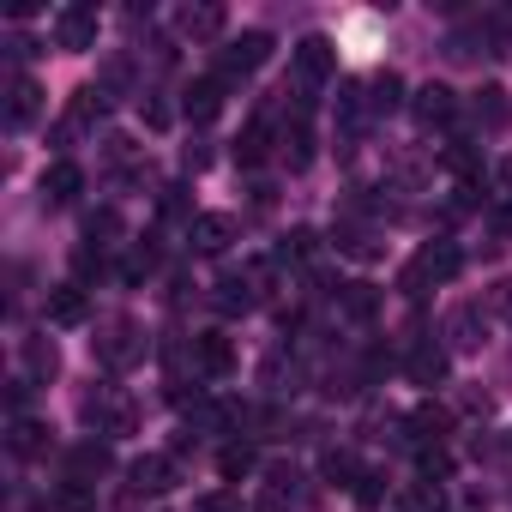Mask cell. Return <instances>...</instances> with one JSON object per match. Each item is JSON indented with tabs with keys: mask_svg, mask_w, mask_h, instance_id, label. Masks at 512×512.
Listing matches in <instances>:
<instances>
[{
	"mask_svg": "<svg viewBox=\"0 0 512 512\" xmlns=\"http://www.w3.org/2000/svg\"><path fill=\"white\" fill-rule=\"evenodd\" d=\"M458 266H464V253H458L452 241H428L416 260L398 272V296H410V302H416V296H428L434 284H452V278H458Z\"/></svg>",
	"mask_w": 512,
	"mask_h": 512,
	"instance_id": "6da1fadb",
	"label": "cell"
},
{
	"mask_svg": "<svg viewBox=\"0 0 512 512\" xmlns=\"http://www.w3.org/2000/svg\"><path fill=\"white\" fill-rule=\"evenodd\" d=\"M97 356H103V368H109V374L139 368V362H145V326H139V320H127V314L103 320V326H97Z\"/></svg>",
	"mask_w": 512,
	"mask_h": 512,
	"instance_id": "7a4b0ae2",
	"label": "cell"
},
{
	"mask_svg": "<svg viewBox=\"0 0 512 512\" xmlns=\"http://www.w3.org/2000/svg\"><path fill=\"white\" fill-rule=\"evenodd\" d=\"M266 61H272V37H266V31H241V37H229V43L217 49V79L235 85V79H247V73H260Z\"/></svg>",
	"mask_w": 512,
	"mask_h": 512,
	"instance_id": "3957f363",
	"label": "cell"
},
{
	"mask_svg": "<svg viewBox=\"0 0 512 512\" xmlns=\"http://www.w3.org/2000/svg\"><path fill=\"white\" fill-rule=\"evenodd\" d=\"M266 260H253V266H241V272H223V284H217V308L223 314H253L260 308V296H266Z\"/></svg>",
	"mask_w": 512,
	"mask_h": 512,
	"instance_id": "277c9868",
	"label": "cell"
},
{
	"mask_svg": "<svg viewBox=\"0 0 512 512\" xmlns=\"http://www.w3.org/2000/svg\"><path fill=\"white\" fill-rule=\"evenodd\" d=\"M440 338H446V350H482V338H488V308L482 302H458L446 320H440Z\"/></svg>",
	"mask_w": 512,
	"mask_h": 512,
	"instance_id": "5b68a950",
	"label": "cell"
},
{
	"mask_svg": "<svg viewBox=\"0 0 512 512\" xmlns=\"http://www.w3.org/2000/svg\"><path fill=\"white\" fill-rule=\"evenodd\" d=\"M290 61H296V85H302V91H314V85H326V79L338 73V49H332V37H302Z\"/></svg>",
	"mask_w": 512,
	"mask_h": 512,
	"instance_id": "8992f818",
	"label": "cell"
},
{
	"mask_svg": "<svg viewBox=\"0 0 512 512\" xmlns=\"http://www.w3.org/2000/svg\"><path fill=\"white\" fill-rule=\"evenodd\" d=\"M410 115H416V127H422V133H434V127H452V121H458V91L428 79V85L410 97Z\"/></svg>",
	"mask_w": 512,
	"mask_h": 512,
	"instance_id": "52a82bcc",
	"label": "cell"
},
{
	"mask_svg": "<svg viewBox=\"0 0 512 512\" xmlns=\"http://www.w3.org/2000/svg\"><path fill=\"white\" fill-rule=\"evenodd\" d=\"M55 49H67V55L97 49V7H61L55 13Z\"/></svg>",
	"mask_w": 512,
	"mask_h": 512,
	"instance_id": "ba28073f",
	"label": "cell"
},
{
	"mask_svg": "<svg viewBox=\"0 0 512 512\" xmlns=\"http://www.w3.org/2000/svg\"><path fill=\"white\" fill-rule=\"evenodd\" d=\"M37 115H43V85H37L31 73H13V79H7V127L25 133Z\"/></svg>",
	"mask_w": 512,
	"mask_h": 512,
	"instance_id": "9c48e42d",
	"label": "cell"
},
{
	"mask_svg": "<svg viewBox=\"0 0 512 512\" xmlns=\"http://www.w3.org/2000/svg\"><path fill=\"white\" fill-rule=\"evenodd\" d=\"M235 241V217L229 211H199V217H187V247L193 253H223Z\"/></svg>",
	"mask_w": 512,
	"mask_h": 512,
	"instance_id": "30bf717a",
	"label": "cell"
},
{
	"mask_svg": "<svg viewBox=\"0 0 512 512\" xmlns=\"http://www.w3.org/2000/svg\"><path fill=\"white\" fill-rule=\"evenodd\" d=\"M103 109H109V97L97 91V85H79L73 97H67V115H61V139H73V133H85V127H97L103 121Z\"/></svg>",
	"mask_w": 512,
	"mask_h": 512,
	"instance_id": "8fae6325",
	"label": "cell"
},
{
	"mask_svg": "<svg viewBox=\"0 0 512 512\" xmlns=\"http://www.w3.org/2000/svg\"><path fill=\"white\" fill-rule=\"evenodd\" d=\"M19 356H25V380H37V386H49V380L61 374V344H55L49 332L19 338Z\"/></svg>",
	"mask_w": 512,
	"mask_h": 512,
	"instance_id": "7c38bea8",
	"label": "cell"
},
{
	"mask_svg": "<svg viewBox=\"0 0 512 512\" xmlns=\"http://www.w3.org/2000/svg\"><path fill=\"white\" fill-rule=\"evenodd\" d=\"M127 488H133V494H169V488H175V458H163V452L133 458V464H127Z\"/></svg>",
	"mask_w": 512,
	"mask_h": 512,
	"instance_id": "4fadbf2b",
	"label": "cell"
},
{
	"mask_svg": "<svg viewBox=\"0 0 512 512\" xmlns=\"http://www.w3.org/2000/svg\"><path fill=\"white\" fill-rule=\"evenodd\" d=\"M181 109H187V121H193V127L217 121V109H223V79H217V73L193 79V85H187V97H181Z\"/></svg>",
	"mask_w": 512,
	"mask_h": 512,
	"instance_id": "5bb4252c",
	"label": "cell"
},
{
	"mask_svg": "<svg viewBox=\"0 0 512 512\" xmlns=\"http://www.w3.org/2000/svg\"><path fill=\"white\" fill-rule=\"evenodd\" d=\"M470 115H476L482 133H506V127H512V97H506L500 85H482V91L470 97Z\"/></svg>",
	"mask_w": 512,
	"mask_h": 512,
	"instance_id": "9a60e30c",
	"label": "cell"
},
{
	"mask_svg": "<svg viewBox=\"0 0 512 512\" xmlns=\"http://www.w3.org/2000/svg\"><path fill=\"white\" fill-rule=\"evenodd\" d=\"M193 362H199L205 380H229V374H235V344H229L223 332H205V338L193 344Z\"/></svg>",
	"mask_w": 512,
	"mask_h": 512,
	"instance_id": "2e32d148",
	"label": "cell"
},
{
	"mask_svg": "<svg viewBox=\"0 0 512 512\" xmlns=\"http://www.w3.org/2000/svg\"><path fill=\"white\" fill-rule=\"evenodd\" d=\"M109 470H115L109 440H79V446L67 452V476H79V482H97V476H109Z\"/></svg>",
	"mask_w": 512,
	"mask_h": 512,
	"instance_id": "e0dca14e",
	"label": "cell"
},
{
	"mask_svg": "<svg viewBox=\"0 0 512 512\" xmlns=\"http://www.w3.org/2000/svg\"><path fill=\"white\" fill-rule=\"evenodd\" d=\"M79 187H85V169H79V163H67V157H61V163H49V169H43V205H73V199H79Z\"/></svg>",
	"mask_w": 512,
	"mask_h": 512,
	"instance_id": "ac0fdd59",
	"label": "cell"
},
{
	"mask_svg": "<svg viewBox=\"0 0 512 512\" xmlns=\"http://www.w3.org/2000/svg\"><path fill=\"white\" fill-rule=\"evenodd\" d=\"M404 428H410V440H416V446H446V434H452V416H446L440 404H416V410L404 416Z\"/></svg>",
	"mask_w": 512,
	"mask_h": 512,
	"instance_id": "d6986e66",
	"label": "cell"
},
{
	"mask_svg": "<svg viewBox=\"0 0 512 512\" xmlns=\"http://www.w3.org/2000/svg\"><path fill=\"white\" fill-rule=\"evenodd\" d=\"M223 25H229V13H223V7H181V13H175V31H181V37H193V43L223 37Z\"/></svg>",
	"mask_w": 512,
	"mask_h": 512,
	"instance_id": "ffe728a7",
	"label": "cell"
},
{
	"mask_svg": "<svg viewBox=\"0 0 512 512\" xmlns=\"http://www.w3.org/2000/svg\"><path fill=\"white\" fill-rule=\"evenodd\" d=\"M332 296H338V314L356 320V326H368V320L380 314V290H374V284H338Z\"/></svg>",
	"mask_w": 512,
	"mask_h": 512,
	"instance_id": "44dd1931",
	"label": "cell"
},
{
	"mask_svg": "<svg viewBox=\"0 0 512 512\" xmlns=\"http://www.w3.org/2000/svg\"><path fill=\"white\" fill-rule=\"evenodd\" d=\"M85 314H91L85 284H55V290H49V326H79Z\"/></svg>",
	"mask_w": 512,
	"mask_h": 512,
	"instance_id": "7402d4cb",
	"label": "cell"
},
{
	"mask_svg": "<svg viewBox=\"0 0 512 512\" xmlns=\"http://www.w3.org/2000/svg\"><path fill=\"white\" fill-rule=\"evenodd\" d=\"M320 476H326L332 488H350V494H356V482H362L368 470H362V458H356L350 446H332V452L320 458Z\"/></svg>",
	"mask_w": 512,
	"mask_h": 512,
	"instance_id": "603a6c76",
	"label": "cell"
},
{
	"mask_svg": "<svg viewBox=\"0 0 512 512\" xmlns=\"http://www.w3.org/2000/svg\"><path fill=\"white\" fill-rule=\"evenodd\" d=\"M404 368H410L416 386H440V380H446V350H440V344H416Z\"/></svg>",
	"mask_w": 512,
	"mask_h": 512,
	"instance_id": "cb8c5ba5",
	"label": "cell"
},
{
	"mask_svg": "<svg viewBox=\"0 0 512 512\" xmlns=\"http://www.w3.org/2000/svg\"><path fill=\"white\" fill-rule=\"evenodd\" d=\"M266 157H272V127H266V121H253V127L235 139V163H241V169H260Z\"/></svg>",
	"mask_w": 512,
	"mask_h": 512,
	"instance_id": "d4e9b609",
	"label": "cell"
},
{
	"mask_svg": "<svg viewBox=\"0 0 512 512\" xmlns=\"http://www.w3.org/2000/svg\"><path fill=\"white\" fill-rule=\"evenodd\" d=\"M398 103H404V79H398L392 67L374 73V79H368V115H392Z\"/></svg>",
	"mask_w": 512,
	"mask_h": 512,
	"instance_id": "484cf974",
	"label": "cell"
},
{
	"mask_svg": "<svg viewBox=\"0 0 512 512\" xmlns=\"http://www.w3.org/2000/svg\"><path fill=\"white\" fill-rule=\"evenodd\" d=\"M7 446H13V458H37V452H49V428H43V422H31V416H13Z\"/></svg>",
	"mask_w": 512,
	"mask_h": 512,
	"instance_id": "4316f807",
	"label": "cell"
},
{
	"mask_svg": "<svg viewBox=\"0 0 512 512\" xmlns=\"http://www.w3.org/2000/svg\"><path fill=\"white\" fill-rule=\"evenodd\" d=\"M284 163H290V169H308V163H314V133H308V121H290V127H284Z\"/></svg>",
	"mask_w": 512,
	"mask_h": 512,
	"instance_id": "83f0119b",
	"label": "cell"
},
{
	"mask_svg": "<svg viewBox=\"0 0 512 512\" xmlns=\"http://www.w3.org/2000/svg\"><path fill=\"white\" fill-rule=\"evenodd\" d=\"M55 506H61V512H97V488H91V482H79V476H61Z\"/></svg>",
	"mask_w": 512,
	"mask_h": 512,
	"instance_id": "f1b7e54d",
	"label": "cell"
},
{
	"mask_svg": "<svg viewBox=\"0 0 512 512\" xmlns=\"http://www.w3.org/2000/svg\"><path fill=\"white\" fill-rule=\"evenodd\" d=\"M314 247H320V235H314L308 223H296V229H290V235L278 241V253H272V260H278V266H290V260H308Z\"/></svg>",
	"mask_w": 512,
	"mask_h": 512,
	"instance_id": "f546056e",
	"label": "cell"
},
{
	"mask_svg": "<svg viewBox=\"0 0 512 512\" xmlns=\"http://www.w3.org/2000/svg\"><path fill=\"white\" fill-rule=\"evenodd\" d=\"M253 464H260V458H253V446H247V440H229V446L217 452V470H223L229 482H241V476H247Z\"/></svg>",
	"mask_w": 512,
	"mask_h": 512,
	"instance_id": "4dcf8cb0",
	"label": "cell"
},
{
	"mask_svg": "<svg viewBox=\"0 0 512 512\" xmlns=\"http://www.w3.org/2000/svg\"><path fill=\"white\" fill-rule=\"evenodd\" d=\"M115 235H121V217H115L109 205L85 217V241H97V247H115Z\"/></svg>",
	"mask_w": 512,
	"mask_h": 512,
	"instance_id": "1f68e13d",
	"label": "cell"
},
{
	"mask_svg": "<svg viewBox=\"0 0 512 512\" xmlns=\"http://www.w3.org/2000/svg\"><path fill=\"white\" fill-rule=\"evenodd\" d=\"M446 500H440V482H416V488H404V512H440Z\"/></svg>",
	"mask_w": 512,
	"mask_h": 512,
	"instance_id": "d6a6232c",
	"label": "cell"
},
{
	"mask_svg": "<svg viewBox=\"0 0 512 512\" xmlns=\"http://www.w3.org/2000/svg\"><path fill=\"white\" fill-rule=\"evenodd\" d=\"M452 476V452L446 446H422V482H446Z\"/></svg>",
	"mask_w": 512,
	"mask_h": 512,
	"instance_id": "836d02e7",
	"label": "cell"
},
{
	"mask_svg": "<svg viewBox=\"0 0 512 512\" xmlns=\"http://www.w3.org/2000/svg\"><path fill=\"white\" fill-rule=\"evenodd\" d=\"M338 247H344V253H350V260H374V253H380V247H374V235H368V229H338Z\"/></svg>",
	"mask_w": 512,
	"mask_h": 512,
	"instance_id": "e575fe53",
	"label": "cell"
},
{
	"mask_svg": "<svg viewBox=\"0 0 512 512\" xmlns=\"http://www.w3.org/2000/svg\"><path fill=\"white\" fill-rule=\"evenodd\" d=\"M482 308H488V320H512V278H500V284L482 296Z\"/></svg>",
	"mask_w": 512,
	"mask_h": 512,
	"instance_id": "d590c367",
	"label": "cell"
},
{
	"mask_svg": "<svg viewBox=\"0 0 512 512\" xmlns=\"http://www.w3.org/2000/svg\"><path fill=\"white\" fill-rule=\"evenodd\" d=\"M139 121H145V127H151V133H163V127H169V121H175V109H169V103H163V97H145V103H139Z\"/></svg>",
	"mask_w": 512,
	"mask_h": 512,
	"instance_id": "8d00e7d4",
	"label": "cell"
},
{
	"mask_svg": "<svg viewBox=\"0 0 512 512\" xmlns=\"http://www.w3.org/2000/svg\"><path fill=\"white\" fill-rule=\"evenodd\" d=\"M151 266H157V253H151V247H133L127 260H121V278H127V284H139V278H145Z\"/></svg>",
	"mask_w": 512,
	"mask_h": 512,
	"instance_id": "74e56055",
	"label": "cell"
},
{
	"mask_svg": "<svg viewBox=\"0 0 512 512\" xmlns=\"http://www.w3.org/2000/svg\"><path fill=\"white\" fill-rule=\"evenodd\" d=\"M380 482H386V476H380V470H368V476L356 482V500H362V506H380V494H386Z\"/></svg>",
	"mask_w": 512,
	"mask_h": 512,
	"instance_id": "f35d334b",
	"label": "cell"
},
{
	"mask_svg": "<svg viewBox=\"0 0 512 512\" xmlns=\"http://www.w3.org/2000/svg\"><path fill=\"white\" fill-rule=\"evenodd\" d=\"M193 512H241V500H235V494H199Z\"/></svg>",
	"mask_w": 512,
	"mask_h": 512,
	"instance_id": "ab89813d",
	"label": "cell"
},
{
	"mask_svg": "<svg viewBox=\"0 0 512 512\" xmlns=\"http://www.w3.org/2000/svg\"><path fill=\"white\" fill-rule=\"evenodd\" d=\"M163 211L181 217V211H187V187H163Z\"/></svg>",
	"mask_w": 512,
	"mask_h": 512,
	"instance_id": "60d3db41",
	"label": "cell"
},
{
	"mask_svg": "<svg viewBox=\"0 0 512 512\" xmlns=\"http://www.w3.org/2000/svg\"><path fill=\"white\" fill-rule=\"evenodd\" d=\"M25 398H31V380H13V386H7V404H13V416H25Z\"/></svg>",
	"mask_w": 512,
	"mask_h": 512,
	"instance_id": "b9f144b4",
	"label": "cell"
},
{
	"mask_svg": "<svg viewBox=\"0 0 512 512\" xmlns=\"http://www.w3.org/2000/svg\"><path fill=\"white\" fill-rule=\"evenodd\" d=\"M494 187H500V199L512 205V157H500V169H494Z\"/></svg>",
	"mask_w": 512,
	"mask_h": 512,
	"instance_id": "7bdbcfd3",
	"label": "cell"
},
{
	"mask_svg": "<svg viewBox=\"0 0 512 512\" xmlns=\"http://www.w3.org/2000/svg\"><path fill=\"white\" fill-rule=\"evenodd\" d=\"M7 55H13V61H31V55H37V43H31V37H7Z\"/></svg>",
	"mask_w": 512,
	"mask_h": 512,
	"instance_id": "ee69618b",
	"label": "cell"
},
{
	"mask_svg": "<svg viewBox=\"0 0 512 512\" xmlns=\"http://www.w3.org/2000/svg\"><path fill=\"white\" fill-rule=\"evenodd\" d=\"M181 163H187V169H193V175H199V169H205V163H211V151H205V145H187V151H181Z\"/></svg>",
	"mask_w": 512,
	"mask_h": 512,
	"instance_id": "f6af8a7d",
	"label": "cell"
}]
</instances>
